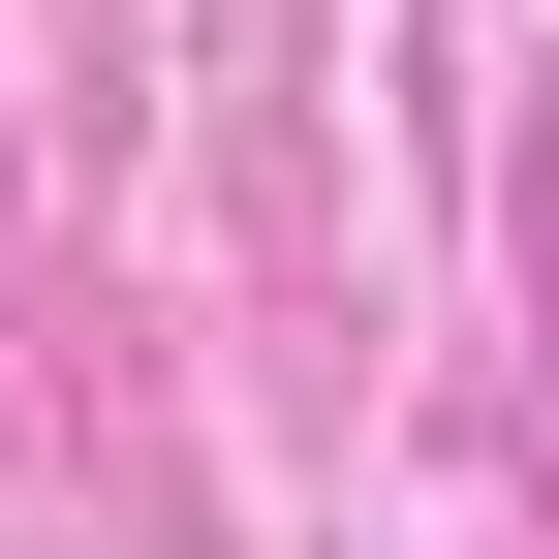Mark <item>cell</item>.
Returning <instances> with one entry per match:
<instances>
[{
	"label": "cell",
	"instance_id": "cell-1",
	"mask_svg": "<svg viewBox=\"0 0 559 559\" xmlns=\"http://www.w3.org/2000/svg\"><path fill=\"white\" fill-rule=\"evenodd\" d=\"M528 249H559V124H528Z\"/></svg>",
	"mask_w": 559,
	"mask_h": 559
}]
</instances>
